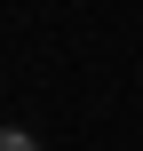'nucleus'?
Masks as SVG:
<instances>
[{"label": "nucleus", "instance_id": "1", "mask_svg": "<svg viewBox=\"0 0 143 151\" xmlns=\"http://www.w3.org/2000/svg\"><path fill=\"white\" fill-rule=\"evenodd\" d=\"M0 151H32V135H16V127H0Z\"/></svg>", "mask_w": 143, "mask_h": 151}]
</instances>
